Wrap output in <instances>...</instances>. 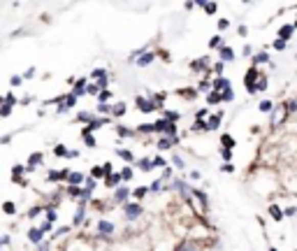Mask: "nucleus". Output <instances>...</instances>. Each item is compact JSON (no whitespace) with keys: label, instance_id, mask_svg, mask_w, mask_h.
Listing matches in <instances>:
<instances>
[{"label":"nucleus","instance_id":"23","mask_svg":"<svg viewBox=\"0 0 297 251\" xmlns=\"http://www.w3.org/2000/svg\"><path fill=\"white\" fill-rule=\"evenodd\" d=\"M119 156H121L123 161H128V163H132V158H135V156H132L130 151H126V149H121V151H119Z\"/></svg>","mask_w":297,"mask_h":251},{"label":"nucleus","instance_id":"56","mask_svg":"<svg viewBox=\"0 0 297 251\" xmlns=\"http://www.w3.org/2000/svg\"><path fill=\"white\" fill-rule=\"evenodd\" d=\"M218 28L225 30V28H227V21H225V19H221V21H218Z\"/></svg>","mask_w":297,"mask_h":251},{"label":"nucleus","instance_id":"55","mask_svg":"<svg viewBox=\"0 0 297 251\" xmlns=\"http://www.w3.org/2000/svg\"><path fill=\"white\" fill-rule=\"evenodd\" d=\"M77 119H79V121H93V119H91V114H79Z\"/></svg>","mask_w":297,"mask_h":251},{"label":"nucleus","instance_id":"9","mask_svg":"<svg viewBox=\"0 0 297 251\" xmlns=\"http://www.w3.org/2000/svg\"><path fill=\"white\" fill-rule=\"evenodd\" d=\"M174 142H176V137H163V140L158 142V149H170Z\"/></svg>","mask_w":297,"mask_h":251},{"label":"nucleus","instance_id":"27","mask_svg":"<svg viewBox=\"0 0 297 251\" xmlns=\"http://www.w3.org/2000/svg\"><path fill=\"white\" fill-rule=\"evenodd\" d=\"M3 210H5V214H14L16 207H14V202H5V205H3Z\"/></svg>","mask_w":297,"mask_h":251},{"label":"nucleus","instance_id":"30","mask_svg":"<svg viewBox=\"0 0 297 251\" xmlns=\"http://www.w3.org/2000/svg\"><path fill=\"white\" fill-rule=\"evenodd\" d=\"M140 131H142V133H153V131H156V126L144 123V126H140Z\"/></svg>","mask_w":297,"mask_h":251},{"label":"nucleus","instance_id":"37","mask_svg":"<svg viewBox=\"0 0 297 251\" xmlns=\"http://www.w3.org/2000/svg\"><path fill=\"white\" fill-rule=\"evenodd\" d=\"M93 77H96V79H98V81H100V79H107L105 70H93Z\"/></svg>","mask_w":297,"mask_h":251},{"label":"nucleus","instance_id":"59","mask_svg":"<svg viewBox=\"0 0 297 251\" xmlns=\"http://www.w3.org/2000/svg\"><path fill=\"white\" fill-rule=\"evenodd\" d=\"M202 116H207V110H200V112H197V121H202Z\"/></svg>","mask_w":297,"mask_h":251},{"label":"nucleus","instance_id":"6","mask_svg":"<svg viewBox=\"0 0 297 251\" xmlns=\"http://www.w3.org/2000/svg\"><path fill=\"white\" fill-rule=\"evenodd\" d=\"M214 89H216V91H230V81H227L225 79V77H218V79L216 81H214Z\"/></svg>","mask_w":297,"mask_h":251},{"label":"nucleus","instance_id":"42","mask_svg":"<svg viewBox=\"0 0 297 251\" xmlns=\"http://www.w3.org/2000/svg\"><path fill=\"white\" fill-rule=\"evenodd\" d=\"M107 100H109V91H102V93H100V102L105 105Z\"/></svg>","mask_w":297,"mask_h":251},{"label":"nucleus","instance_id":"38","mask_svg":"<svg viewBox=\"0 0 297 251\" xmlns=\"http://www.w3.org/2000/svg\"><path fill=\"white\" fill-rule=\"evenodd\" d=\"M93 177H105V179H107V175H105L102 168H93Z\"/></svg>","mask_w":297,"mask_h":251},{"label":"nucleus","instance_id":"61","mask_svg":"<svg viewBox=\"0 0 297 251\" xmlns=\"http://www.w3.org/2000/svg\"><path fill=\"white\" fill-rule=\"evenodd\" d=\"M295 26H297V21H295Z\"/></svg>","mask_w":297,"mask_h":251},{"label":"nucleus","instance_id":"51","mask_svg":"<svg viewBox=\"0 0 297 251\" xmlns=\"http://www.w3.org/2000/svg\"><path fill=\"white\" fill-rule=\"evenodd\" d=\"M283 47H286V42H283V40H277V42H274V49H283Z\"/></svg>","mask_w":297,"mask_h":251},{"label":"nucleus","instance_id":"25","mask_svg":"<svg viewBox=\"0 0 297 251\" xmlns=\"http://www.w3.org/2000/svg\"><path fill=\"white\" fill-rule=\"evenodd\" d=\"M223 144H225V149H232V147H235V140H232V137L230 135H223Z\"/></svg>","mask_w":297,"mask_h":251},{"label":"nucleus","instance_id":"40","mask_svg":"<svg viewBox=\"0 0 297 251\" xmlns=\"http://www.w3.org/2000/svg\"><path fill=\"white\" fill-rule=\"evenodd\" d=\"M47 221H49V223H54V221H56V212L51 210V207H49V214H47Z\"/></svg>","mask_w":297,"mask_h":251},{"label":"nucleus","instance_id":"58","mask_svg":"<svg viewBox=\"0 0 297 251\" xmlns=\"http://www.w3.org/2000/svg\"><path fill=\"white\" fill-rule=\"evenodd\" d=\"M21 84V77H12V86H19Z\"/></svg>","mask_w":297,"mask_h":251},{"label":"nucleus","instance_id":"2","mask_svg":"<svg viewBox=\"0 0 297 251\" xmlns=\"http://www.w3.org/2000/svg\"><path fill=\"white\" fill-rule=\"evenodd\" d=\"M137 107H140V112H144V114H149V112L156 110V102L153 100H146V98H137Z\"/></svg>","mask_w":297,"mask_h":251},{"label":"nucleus","instance_id":"46","mask_svg":"<svg viewBox=\"0 0 297 251\" xmlns=\"http://www.w3.org/2000/svg\"><path fill=\"white\" fill-rule=\"evenodd\" d=\"M146 196V189H144V186H142V189H137V191H135V198H144Z\"/></svg>","mask_w":297,"mask_h":251},{"label":"nucleus","instance_id":"31","mask_svg":"<svg viewBox=\"0 0 297 251\" xmlns=\"http://www.w3.org/2000/svg\"><path fill=\"white\" fill-rule=\"evenodd\" d=\"M119 135H121V137H130V135H132V133H130V131H128L126 126H119Z\"/></svg>","mask_w":297,"mask_h":251},{"label":"nucleus","instance_id":"49","mask_svg":"<svg viewBox=\"0 0 297 251\" xmlns=\"http://www.w3.org/2000/svg\"><path fill=\"white\" fill-rule=\"evenodd\" d=\"M232 98H235V96H232V91H225V93H223V100H227V102H230Z\"/></svg>","mask_w":297,"mask_h":251},{"label":"nucleus","instance_id":"18","mask_svg":"<svg viewBox=\"0 0 297 251\" xmlns=\"http://www.w3.org/2000/svg\"><path fill=\"white\" fill-rule=\"evenodd\" d=\"M207 100L212 102V105H216V102L223 100V93H209V96H207Z\"/></svg>","mask_w":297,"mask_h":251},{"label":"nucleus","instance_id":"45","mask_svg":"<svg viewBox=\"0 0 297 251\" xmlns=\"http://www.w3.org/2000/svg\"><path fill=\"white\" fill-rule=\"evenodd\" d=\"M5 102H7V105H14V102H16V98L12 96V93H7V96H5Z\"/></svg>","mask_w":297,"mask_h":251},{"label":"nucleus","instance_id":"19","mask_svg":"<svg viewBox=\"0 0 297 251\" xmlns=\"http://www.w3.org/2000/svg\"><path fill=\"white\" fill-rule=\"evenodd\" d=\"M209 131H214V128H218V123H221V116H209Z\"/></svg>","mask_w":297,"mask_h":251},{"label":"nucleus","instance_id":"3","mask_svg":"<svg viewBox=\"0 0 297 251\" xmlns=\"http://www.w3.org/2000/svg\"><path fill=\"white\" fill-rule=\"evenodd\" d=\"M286 114H288V107H279L277 112H274V116H272V126H279L283 119H286Z\"/></svg>","mask_w":297,"mask_h":251},{"label":"nucleus","instance_id":"39","mask_svg":"<svg viewBox=\"0 0 297 251\" xmlns=\"http://www.w3.org/2000/svg\"><path fill=\"white\" fill-rule=\"evenodd\" d=\"M195 131H209V123H202V121H197V123H195Z\"/></svg>","mask_w":297,"mask_h":251},{"label":"nucleus","instance_id":"52","mask_svg":"<svg viewBox=\"0 0 297 251\" xmlns=\"http://www.w3.org/2000/svg\"><path fill=\"white\" fill-rule=\"evenodd\" d=\"M153 165H156V168H163V165H165V161H163V158H153Z\"/></svg>","mask_w":297,"mask_h":251},{"label":"nucleus","instance_id":"16","mask_svg":"<svg viewBox=\"0 0 297 251\" xmlns=\"http://www.w3.org/2000/svg\"><path fill=\"white\" fill-rule=\"evenodd\" d=\"M232 58H235L232 49H230V47H223V49H221V60H232Z\"/></svg>","mask_w":297,"mask_h":251},{"label":"nucleus","instance_id":"22","mask_svg":"<svg viewBox=\"0 0 297 251\" xmlns=\"http://www.w3.org/2000/svg\"><path fill=\"white\" fill-rule=\"evenodd\" d=\"M67 181H70V184H72V186L81 184V175H79V172H72V175H70V179H67Z\"/></svg>","mask_w":297,"mask_h":251},{"label":"nucleus","instance_id":"20","mask_svg":"<svg viewBox=\"0 0 297 251\" xmlns=\"http://www.w3.org/2000/svg\"><path fill=\"white\" fill-rule=\"evenodd\" d=\"M81 219H84V202H81L79 210L75 212V223H81Z\"/></svg>","mask_w":297,"mask_h":251},{"label":"nucleus","instance_id":"11","mask_svg":"<svg viewBox=\"0 0 297 251\" xmlns=\"http://www.w3.org/2000/svg\"><path fill=\"white\" fill-rule=\"evenodd\" d=\"M111 114H114V116H123V114H126V105H123V102H116V105L111 107Z\"/></svg>","mask_w":297,"mask_h":251},{"label":"nucleus","instance_id":"47","mask_svg":"<svg viewBox=\"0 0 297 251\" xmlns=\"http://www.w3.org/2000/svg\"><path fill=\"white\" fill-rule=\"evenodd\" d=\"M179 251H195V246L188 242V244H181V249H179Z\"/></svg>","mask_w":297,"mask_h":251},{"label":"nucleus","instance_id":"17","mask_svg":"<svg viewBox=\"0 0 297 251\" xmlns=\"http://www.w3.org/2000/svg\"><path fill=\"white\" fill-rule=\"evenodd\" d=\"M28 163H31V165H28V170H33L35 165H40V163H42V154H33V156H31V161H28Z\"/></svg>","mask_w":297,"mask_h":251},{"label":"nucleus","instance_id":"4","mask_svg":"<svg viewBox=\"0 0 297 251\" xmlns=\"http://www.w3.org/2000/svg\"><path fill=\"white\" fill-rule=\"evenodd\" d=\"M140 214H142L140 205H126V216H128V219H137Z\"/></svg>","mask_w":297,"mask_h":251},{"label":"nucleus","instance_id":"21","mask_svg":"<svg viewBox=\"0 0 297 251\" xmlns=\"http://www.w3.org/2000/svg\"><path fill=\"white\" fill-rule=\"evenodd\" d=\"M86 93H91V96H96V93H102V89L98 84H91V86H86Z\"/></svg>","mask_w":297,"mask_h":251},{"label":"nucleus","instance_id":"33","mask_svg":"<svg viewBox=\"0 0 297 251\" xmlns=\"http://www.w3.org/2000/svg\"><path fill=\"white\" fill-rule=\"evenodd\" d=\"M267 60H269V56H267V54H258L256 56V63H258V66H260V63H267Z\"/></svg>","mask_w":297,"mask_h":251},{"label":"nucleus","instance_id":"1","mask_svg":"<svg viewBox=\"0 0 297 251\" xmlns=\"http://www.w3.org/2000/svg\"><path fill=\"white\" fill-rule=\"evenodd\" d=\"M258 81H260V72H258V68H251V70L246 72V89L251 91V93H256Z\"/></svg>","mask_w":297,"mask_h":251},{"label":"nucleus","instance_id":"7","mask_svg":"<svg viewBox=\"0 0 297 251\" xmlns=\"http://www.w3.org/2000/svg\"><path fill=\"white\" fill-rule=\"evenodd\" d=\"M290 35H292V26H283V28L279 30V40H283V42H286Z\"/></svg>","mask_w":297,"mask_h":251},{"label":"nucleus","instance_id":"60","mask_svg":"<svg viewBox=\"0 0 297 251\" xmlns=\"http://www.w3.org/2000/svg\"><path fill=\"white\" fill-rule=\"evenodd\" d=\"M269 251H277V249H269Z\"/></svg>","mask_w":297,"mask_h":251},{"label":"nucleus","instance_id":"50","mask_svg":"<svg viewBox=\"0 0 297 251\" xmlns=\"http://www.w3.org/2000/svg\"><path fill=\"white\" fill-rule=\"evenodd\" d=\"M174 165H176V168H186V165H184V161L179 158V156H174Z\"/></svg>","mask_w":297,"mask_h":251},{"label":"nucleus","instance_id":"32","mask_svg":"<svg viewBox=\"0 0 297 251\" xmlns=\"http://www.w3.org/2000/svg\"><path fill=\"white\" fill-rule=\"evenodd\" d=\"M265 89H267V79H265V77H260V81L256 84V91H265Z\"/></svg>","mask_w":297,"mask_h":251},{"label":"nucleus","instance_id":"35","mask_svg":"<svg viewBox=\"0 0 297 251\" xmlns=\"http://www.w3.org/2000/svg\"><path fill=\"white\" fill-rule=\"evenodd\" d=\"M176 119H179V116H176L174 112H165V121H170V123H174Z\"/></svg>","mask_w":297,"mask_h":251},{"label":"nucleus","instance_id":"36","mask_svg":"<svg viewBox=\"0 0 297 251\" xmlns=\"http://www.w3.org/2000/svg\"><path fill=\"white\" fill-rule=\"evenodd\" d=\"M54 151H56V156H67V149H65V147H63V144H58Z\"/></svg>","mask_w":297,"mask_h":251},{"label":"nucleus","instance_id":"12","mask_svg":"<svg viewBox=\"0 0 297 251\" xmlns=\"http://www.w3.org/2000/svg\"><path fill=\"white\" fill-rule=\"evenodd\" d=\"M128 196H130V191H128V189H119V191H116V196H114V200L116 202H123Z\"/></svg>","mask_w":297,"mask_h":251},{"label":"nucleus","instance_id":"43","mask_svg":"<svg viewBox=\"0 0 297 251\" xmlns=\"http://www.w3.org/2000/svg\"><path fill=\"white\" fill-rule=\"evenodd\" d=\"M84 140H86V144H88V147H96V137H93V135H86Z\"/></svg>","mask_w":297,"mask_h":251},{"label":"nucleus","instance_id":"24","mask_svg":"<svg viewBox=\"0 0 297 251\" xmlns=\"http://www.w3.org/2000/svg\"><path fill=\"white\" fill-rule=\"evenodd\" d=\"M21 172H24V165H14L12 175H14V179H16V181H24V179H21Z\"/></svg>","mask_w":297,"mask_h":251},{"label":"nucleus","instance_id":"53","mask_svg":"<svg viewBox=\"0 0 297 251\" xmlns=\"http://www.w3.org/2000/svg\"><path fill=\"white\" fill-rule=\"evenodd\" d=\"M295 110H297V102L290 100V102H288V112H295Z\"/></svg>","mask_w":297,"mask_h":251},{"label":"nucleus","instance_id":"15","mask_svg":"<svg viewBox=\"0 0 297 251\" xmlns=\"http://www.w3.org/2000/svg\"><path fill=\"white\" fill-rule=\"evenodd\" d=\"M121 179H123L121 175H109V177H107V179H105V184L111 189V186H116V184H119V181H121Z\"/></svg>","mask_w":297,"mask_h":251},{"label":"nucleus","instance_id":"48","mask_svg":"<svg viewBox=\"0 0 297 251\" xmlns=\"http://www.w3.org/2000/svg\"><path fill=\"white\" fill-rule=\"evenodd\" d=\"M102 170H105V175L109 177L111 175V163H105V165H102Z\"/></svg>","mask_w":297,"mask_h":251},{"label":"nucleus","instance_id":"41","mask_svg":"<svg viewBox=\"0 0 297 251\" xmlns=\"http://www.w3.org/2000/svg\"><path fill=\"white\" fill-rule=\"evenodd\" d=\"M121 177H123V179H132V170H130V168H126V170L121 172Z\"/></svg>","mask_w":297,"mask_h":251},{"label":"nucleus","instance_id":"44","mask_svg":"<svg viewBox=\"0 0 297 251\" xmlns=\"http://www.w3.org/2000/svg\"><path fill=\"white\" fill-rule=\"evenodd\" d=\"M91 189H96V181H93V177H91V179H88V181H86V191L91 193Z\"/></svg>","mask_w":297,"mask_h":251},{"label":"nucleus","instance_id":"10","mask_svg":"<svg viewBox=\"0 0 297 251\" xmlns=\"http://www.w3.org/2000/svg\"><path fill=\"white\" fill-rule=\"evenodd\" d=\"M151 60H153V54H151V51H149V54H144V56H140V58H137V66H142V68H144V66H149Z\"/></svg>","mask_w":297,"mask_h":251},{"label":"nucleus","instance_id":"54","mask_svg":"<svg viewBox=\"0 0 297 251\" xmlns=\"http://www.w3.org/2000/svg\"><path fill=\"white\" fill-rule=\"evenodd\" d=\"M161 184H163V181H153V184H151V191H161Z\"/></svg>","mask_w":297,"mask_h":251},{"label":"nucleus","instance_id":"26","mask_svg":"<svg viewBox=\"0 0 297 251\" xmlns=\"http://www.w3.org/2000/svg\"><path fill=\"white\" fill-rule=\"evenodd\" d=\"M75 102H77V96H75V93H72V96H67V98H65V110L75 107Z\"/></svg>","mask_w":297,"mask_h":251},{"label":"nucleus","instance_id":"8","mask_svg":"<svg viewBox=\"0 0 297 251\" xmlns=\"http://www.w3.org/2000/svg\"><path fill=\"white\" fill-rule=\"evenodd\" d=\"M98 228H100L102 235H109V233H114V226H111L109 221H100V223H98Z\"/></svg>","mask_w":297,"mask_h":251},{"label":"nucleus","instance_id":"13","mask_svg":"<svg viewBox=\"0 0 297 251\" xmlns=\"http://www.w3.org/2000/svg\"><path fill=\"white\" fill-rule=\"evenodd\" d=\"M269 214H272V219H277V221H281V219H283V214H286V212H281V210H279L277 205H272V207H269Z\"/></svg>","mask_w":297,"mask_h":251},{"label":"nucleus","instance_id":"57","mask_svg":"<svg viewBox=\"0 0 297 251\" xmlns=\"http://www.w3.org/2000/svg\"><path fill=\"white\" fill-rule=\"evenodd\" d=\"M40 212H42V207H33V210H31V216H37Z\"/></svg>","mask_w":297,"mask_h":251},{"label":"nucleus","instance_id":"14","mask_svg":"<svg viewBox=\"0 0 297 251\" xmlns=\"http://www.w3.org/2000/svg\"><path fill=\"white\" fill-rule=\"evenodd\" d=\"M153 161H149V158H142L140 161V170H144V172H149V170H153Z\"/></svg>","mask_w":297,"mask_h":251},{"label":"nucleus","instance_id":"29","mask_svg":"<svg viewBox=\"0 0 297 251\" xmlns=\"http://www.w3.org/2000/svg\"><path fill=\"white\" fill-rule=\"evenodd\" d=\"M10 112H12V105L3 102V107H0V114H3V116H10Z\"/></svg>","mask_w":297,"mask_h":251},{"label":"nucleus","instance_id":"28","mask_svg":"<svg viewBox=\"0 0 297 251\" xmlns=\"http://www.w3.org/2000/svg\"><path fill=\"white\" fill-rule=\"evenodd\" d=\"M204 12H209V14H214V12H216V3H204Z\"/></svg>","mask_w":297,"mask_h":251},{"label":"nucleus","instance_id":"34","mask_svg":"<svg viewBox=\"0 0 297 251\" xmlns=\"http://www.w3.org/2000/svg\"><path fill=\"white\" fill-rule=\"evenodd\" d=\"M269 110H272V102H269V100H262L260 102V112H269Z\"/></svg>","mask_w":297,"mask_h":251},{"label":"nucleus","instance_id":"5","mask_svg":"<svg viewBox=\"0 0 297 251\" xmlns=\"http://www.w3.org/2000/svg\"><path fill=\"white\" fill-rule=\"evenodd\" d=\"M42 228H31V233H28V237H31V242H35V244H40L42 242Z\"/></svg>","mask_w":297,"mask_h":251}]
</instances>
